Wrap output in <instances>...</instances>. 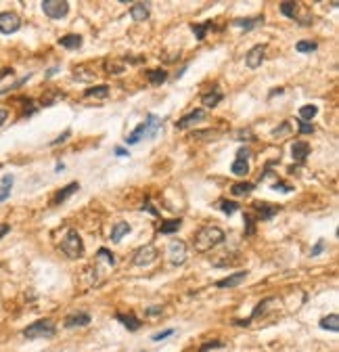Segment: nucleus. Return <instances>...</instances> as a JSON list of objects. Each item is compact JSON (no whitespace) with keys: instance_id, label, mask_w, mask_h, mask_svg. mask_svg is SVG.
Returning a JSON list of instances; mask_svg holds the SVG:
<instances>
[{"instance_id":"nucleus-5","label":"nucleus","mask_w":339,"mask_h":352,"mask_svg":"<svg viewBox=\"0 0 339 352\" xmlns=\"http://www.w3.org/2000/svg\"><path fill=\"white\" fill-rule=\"evenodd\" d=\"M42 11L50 19H63L69 13V3H65V0H44Z\"/></svg>"},{"instance_id":"nucleus-32","label":"nucleus","mask_w":339,"mask_h":352,"mask_svg":"<svg viewBox=\"0 0 339 352\" xmlns=\"http://www.w3.org/2000/svg\"><path fill=\"white\" fill-rule=\"evenodd\" d=\"M11 187H13V176H5L0 182V201H5L11 195Z\"/></svg>"},{"instance_id":"nucleus-35","label":"nucleus","mask_w":339,"mask_h":352,"mask_svg":"<svg viewBox=\"0 0 339 352\" xmlns=\"http://www.w3.org/2000/svg\"><path fill=\"white\" fill-rule=\"evenodd\" d=\"M245 235L247 237H251L253 233H255V218H253V214L251 212H245Z\"/></svg>"},{"instance_id":"nucleus-10","label":"nucleus","mask_w":339,"mask_h":352,"mask_svg":"<svg viewBox=\"0 0 339 352\" xmlns=\"http://www.w3.org/2000/svg\"><path fill=\"white\" fill-rule=\"evenodd\" d=\"M264 55H266V46L264 44H257L253 48H249V52L245 55V63L249 69H257L264 61Z\"/></svg>"},{"instance_id":"nucleus-25","label":"nucleus","mask_w":339,"mask_h":352,"mask_svg":"<svg viewBox=\"0 0 339 352\" xmlns=\"http://www.w3.org/2000/svg\"><path fill=\"white\" fill-rule=\"evenodd\" d=\"M230 172L234 176H247L249 174V164H247L245 159H234L232 166H230Z\"/></svg>"},{"instance_id":"nucleus-37","label":"nucleus","mask_w":339,"mask_h":352,"mask_svg":"<svg viewBox=\"0 0 339 352\" xmlns=\"http://www.w3.org/2000/svg\"><path fill=\"white\" fill-rule=\"evenodd\" d=\"M96 256H98V258H107V262H109L111 266L115 264V254H113V252H109L107 248H101V250L96 252Z\"/></svg>"},{"instance_id":"nucleus-15","label":"nucleus","mask_w":339,"mask_h":352,"mask_svg":"<svg viewBox=\"0 0 339 352\" xmlns=\"http://www.w3.org/2000/svg\"><path fill=\"white\" fill-rule=\"evenodd\" d=\"M203 118H205V112H203V109L191 112V114H187L185 118H180V120L176 122V128H178V130H185V128H189L191 124H195V122H201Z\"/></svg>"},{"instance_id":"nucleus-36","label":"nucleus","mask_w":339,"mask_h":352,"mask_svg":"<svg viewBox=\"0 0 339 352\" xmlns=\"http://www.w3.org/2000/svg\"><path fill=\"white\" fill-rule=\"evenodd\" d=\"M239 208H241V206H239L237 201H220V210H222L224 214H228V216H230V214H234Z\"/></svg>"},{"instance_id":"nucleus-50","label":"nucleus","mask_w":339,"mask_h":352,"mask_svg":"<svg viewBox=\"0 0 339 352\" xmlns=\"http://www.w3.org/2000/svg\"><path fill=\"white\" fill-rule=\"evenodd\" d=\"M9 231H11V227H9V225H0V239H3Z\"/></svg>"},{"instance_id":"nucleus-7","label":"nucleus","mask_w":339,"mask_h":352,"mask_svg":"<svg viewBox=\"0 0 339 352\" xmlns=\"http://www.w3.org/2000/svg\"><path fill=\"white\" fill-rule=\"evenodd\" d=\"M21 28V19L17 13H0V32L3 34H15Z\"/></svg>"},{"instance_id":"nucleus-38","label":"nucleus","mask_w":339,"mask_h":352,"mask_svg":"<svg viewBox=\"0 0 339 352\" xmlns=\"http://www.w3.org/2000/svg\"><path fill=\"white\" fill-rule=\"evenodd\" d=\"M105 69L109 73H119V71H124V65L122 63H113V61H105Z\"/></svg>"},{"instance_id":"nucleus-1","label":"nucleus","mask_w":339,"mask_h":352,"mask_svg":"<svg viewBox=\"0 0 339 352\" xmlns=\"http://www.w3.org/2000/svg\"><path fill=\"white\" fill-rule=\"evenodd\" d=\"M224 241V231L216 225H205L195 233V250L197 252H207L216 248L218 243Z\"/></svg>"},{"instance_id":"nucleus-2","label":"nucleus","mask_w":339,"mask_h":352,"mask_svg":"<svg viewBox=\"0 0 339 352\" xmlns=\"http://www.w3.org/2000/svg\"><path fill=\"white\" fill-rule=\"evenodd\" d=\"M162 128V120L157 118V116H153V114H149L147 116V122H143V124H138L136 126V130L130 134V137L126 139V143L128 145H136L138 141H143V139H153L155 137V132H157Z\"/></svg>"},{"instance_id":"nucleus-34","label":"nucleus","mask_w":339,"mask_h":352,"mask_svg":"<svg viewBox=\"0 0 339 352\" xmlns=\"http://www.w3.org/2000/svg\"><path fill=\"white\" fill-rule=\"evenodd\" d=\"M316 48H318V44L312 42V40H302V42L295 44V50L297 52H312V50H316Z\"/></svg>"},{"instance_id":"nucleus-31","label":"nucleus","mask_w":339,"mask_h":352,"mask_svg":"<svg viewBox=\"0 0 339 352\" xmlns=\"http://www.w3.org/2000/svg\"><path fill=\"white\" fill-rule=\"evenodd\" d=\"M253 191V184L251 182H234L232 187H230V193L232 195H247V193H251Z\"/></svg>"},{"instance_id":"nucleus-41","label":"nucleus","mask_w":339,"mask_h":352,"mask_svg":"<svg viewBox=\"0 0 339 352\" xmlns=\"http://www.w3.org/2000/svg\"><path fill=\"white\" fill-rule=\"evenodd\" d=\"M274 191H285V193H291V184H285V182H274L272 184Z\"/></svg>"},{"instance_id":"nucleus-19","label":"nucleus","mask_w":339,"mask_h":352,"mask_svg":"<svg viewBox=\"0 0 339 352\" xmlns=\"http://www.w3.org/2000/svg\"><path fill=\"white\" fill-rule=\"evenodd\" d=\"M59 44L67 50H75V48H80L82 46V36L80 34H67L63 38H59Z\"/></svg>"},{"instance_id":"nucleus-18","label":"nucleus","mask_w":339,"mask_h":352,"mask_svg":"<svg viewBox=\"0 0 339 352\" xmlns=\"http://www.w3.org/2000/svg\"><path fill=\"white\" fill-rule=\"evenodd\" d=\"M264 23V15H255V17H247V19H234L232 25H237L241 30H251L255 25H262Z\"/></svg>"},{"instance_id":"nucleus-49","label":"nucleus","mask_w":339,"mask_h":352,"mask_svg":"<svg viewBox=\"0 0 339 352\" xmlns=\"http://www.w3.org/2000/svg\"><path fill=\"white\" fill-rule=\"evenodd\" d=\"M7 118H9V112L5 109V107H0V126H3V124L7 122Z\"/></svg>"},{"instance_id":"nucleus-33","label":"nucleus","mask_w":339,"mask_h":352,"mask_svg":"<svg viewBox=\"0 0 339 352\" xmlns=\"http://www.w3.org/2000/svg\"><path fill=\"white\" fill-rule=\"evenodd\" d=\"M212 25H214V23H210V21H207V23H199V25H193L191 30H193V34H195V38H197V40H203V38H205V32L210 30Z\"/></svg>"},{"instance_id":"nucleus-46","label":"nucleus","mask_w":339,"mask_h":352,"mask_svg":"<svg viewBox=\"0 0 339 352\" xmlns=\"http://www.w3.org/2000/svg\"><path fill=\"white\" fill-rule=\"evenodd\" d=\"M323 250H325V241H318L316 246H314V250H312V256H318Z\"/></svg>"},{"instance_id":"nucleus-43","label":"nucleus","mask_w":339,"mask_h":352,"mask_svg":"<svg viewBox=\"0 0 339 352\" xmlns=\"http://www.w3.org/2000/svg\"><path fill=\"white\" fill-rule=\"evenodd\" d=\"M247 157H251V151H249L247 147H241V149L237 151V159H245V161H247Z\"/></svg>"},{"instance_id":"nucleus-45","label":"nucleus","mask_w":339,"mask_h":352,"mask_svg":"<svg viewBox=\"0 0 339 352\" xmlns=\"http://www.w3.org/2000/svg\"><path fill=\"white\" fill-rule=\"evenodd\" d=\"M172 334H174L172 329H168V331H159V334H155V336H153V340H155V342H159V340H164V338H170Z\"/></svg>"},{"instance_id":"nucleus-26","label":"nucleus","mask_w":339,"mask_h":352,"mask_svg":"<svg viewBox=\"0 0 339 352\" xmlns=\"http://www.w3.org/2000/svg\"><path fill=\"white\" fill-rule=\"evenodd\" d=\"M128 233H130V225H128V223H117V225L113 227V231H111V241L117 243V241H122V237L128 235Z\"/></svg>"},{"instance_id":"nucleus-8","label":"nucleus","mask_w":339,"mask_h":352,"mask_svg":"<svg viewBox=\"0 0 339 352\" xmlns=\"http://www.w3.org/2000/svg\"><path fill=\"white\" fill-rule=\"evenodd\" d=\"M153 260H157V250H155L153 246H145V248H138L132 256V262L136 266H147L151 264Z\"/></svg>"},{"instance_id":"nucleus-11","label":"nucleus","mask_w":339,"mask_h":352,"mask_svg":"<svg viewBox=\"0 0 339 352\" xmlns=\"http://www.w3.org/2000/svg\"><path fill=\"white\" fill-rule=\"evenodd\" d=\"M278 306H281V300H278V298H268V300L260 302V304L255 306V310L251 312V319H249V321H253V319H260V317L268 314V312H270V308H276V310H278Z\"/></svg>"},{"instance_id":"nucleus-28","label":"nucleus","mask_w":339,"mask_h":352,"mask_svg":"<svg viewBox=\"0 0 339 352\" xmlns=\"http://www.w3.org/2000/svg\"><path fill=\"white\" fill-rule=\"evenodd\" d=\"M109 95V86L107 84H101V86H92V88H88L86 92H84V97L86 99H90V97H96V99H105Z\"/></svg>"},{"instance_id":"nucleus-47","label":"nucleus","mask_w":339,"mask_h":352,"mask_svg":"<svg viewBox=\"0 0 339 352\" xmlns=\"http://www.w3.org/2000/svg\"><path fill=\"white\" fill-rule=\"evenodd\" d=\"M69 134H71V132L67 130L65 134H61V137H59V139H55V141H53V143H50V145H61V143H63L65 139H69Z\"/></svg>"},{"instance_id":"nucleus-40","label":"nucleus","mask_w":339,"mask_h":352,"mask_svg":"<svg viewBox=\"0 0 339 352\" xmlns=\"http://www.w3.org/2000/svg\"><path fill=\"white\" fill-rule=\"evenodd\" d=\"M297 130H300L302 134H312V132H314V126L308 124V122H300V124H297Z\"/></svg>"},{"instance_id":"nucleus-52","label":"nucleus","mask_w":339,"mask_h":352,"mask_svg":"<svg viewBox=\"0 0 339 352\" xmlns=\"http://www.w3.org/2000/svg\"><path fill=\"white\" fill-rule=\"evenodd\" d=\"M115 155H128V151H126V149H119V147H117V149H115Z\"/></svg>"},{"instance_id":"nucleus-27","label":"nucleus","mask_w":339,"mask_h":352,"mask_svg":"<svg viewBox=\"0 0 339 352\" xmlns=\"http://www.w3.org/2000/svg\"><path fill=\"white\" fill-rule=\"evenodd\" d=\"M316 114H318V107H316V105H304L302 109H300V118H302L304 122H308V124L316 118Z\"/></svg>"},{"instance_id":"nucleus-17","label":"nucleus","mask_w":339,"mask_h":352,"mask_svg":"<svg viewBox=\"0 0 339 352\" xmlns=\"http://www.w3.org/2000/svg\"><path fill=\"white\" fill-rule=\"evenodd\" d=\"M77 189H80V184H77V182H69L67 187H63V189H59V191H57V195L53 197V206H59V203H63L71 193H75L77 191Z\"/></svg>"},{"instance_id":"nucleus-3","label":"nucleus","mask_w":339,"mask_h":352,"mask_svg":"<svg viewBox=\"0 0 339 352\" xmlns=\"http://www.w3.org/2000/svg\"><path fill=\"white\" fill-rule=\"evenodd\" d=\"M61 252L69 258V260H77V258H82L84 254V243H82V237L77 235L75 229H69L65 239L61 241Z\"/></svg>"},{"instance_id":"nucleus-13","label":"nucleus","mask_w":339,"mask_h":352,"mask_svg":"<svg viewBox=\"0 0 339 352\" xmlns=\"http://www.w3.org/2000/svg\"><path fill=\"white\" fill-rule=\"evenodd\" d=\"M291 155H293V159L297 161V164H304V161L308 159V155H310V145L306 141H295L293 147H291Z\"/></svg>"},{"instance_id":"nucleus-29","label":"nucleus","mask_w":339,"mask_h":352,"mask_svg":"<svg viewBox=\"0 0 339 352\" xmlns=\"http://www.w3.org/2000/svg\"><path fill=\"white\" fill-rule=\"evenodd\" d=\"M220 101H222V92H218V90L207 92V95H203V97H201V103H203L205 107H212V109H214V107H216Z\"/></svg>"},{"instance_id":"nucleus-21","label":"nucleus","mask_w":339,"mask_h":352,"mask_svg":"<svg viewBox=\"0 0 339 352\" xmlns=\"http://www.w3.org/2000/svg\"><path fill=\"white\" fill-rule=\"evenodd\" d=\"M180 225H182V220H180V218H172V220H162V223H159V227H157V231H159L162 235L178 233Z\"/></svg>"},{"instance_id":"nucleus-16","label":"nucleus","mask_w":339,"mask_h":352,"mask_svg":"<svg viewBox=\"0 0 339 352\" xmlns=\"http://www.w3.org/2000/svg\"><path fill=\"white\" fill-rule=\"evenodd\" d=\"M117 321L124 323L130 331H138L141 329V319L136 314H132V312H128V314L126 312H117Z\"/></svg>"},{"instance_id":"nucleus-6","label":"nucleus","mask_w":339,"mask_h":352,"mask_svg":"<svg viewBox=\"0 0 339 352\" xmlns=\"http://www.w3.org/2000/svg\"><path fill=\"white\" fill-rule=\"evenodd\" d=\"M168 258L176 266L178 264H185V260H187V243L180 241V239L170 241V246H168Z\"/></svg>"},{"instance_id":"nucleus-44","label":"nucleus","mask_w":339,"mask_h":352,"mask_svg":"<svg viewBox=\"0 0 339 352\" xmlns=\"http://www.w3.org/2000/svg\"><path fill=\"white\" fill-rule=\"evenodd\" d=\"M222 346H224L222 342H207L205 346H201V352H207L210 348H222Z\"/></svg>"},{"instance_id":"nucleus-23","label":"nucleus","mask_w":339,"mask_h":352,"mask_svg":"<svg viewBox=\"0 0 339 352\" xmlns=\"http://www.w3.org/2000/svg\"><path fill=\"white\" fill-rule=\"evenodd\" d=\"M147 78H149V82L151 84H155V86H159V84H164L166 80H168V71L166 69H149L147 71Z\"/></svg>"},{"instance_id":"nucleus-42","label":"nucleus","mask_w":339,"mask_h":352,"mask_svg":"<svg viewBox=\"0 0 339 352\" xmlns=\"http://www.w3.org/2000/svg\"><path fill=\"white\" fill-rule=\"evenodd\" d=\"M237 139H241V141H243V139L255 141V137H253V132H251V130H239V132H237Z\"/></svg>"},{"instance_id":"nucleus-12","label":"nucleus","mask_w":339,"mask_h":352,"mask_svg":"<svg viewBox=\"0 0 339 352\" xmlns=\"http://www.w3.org/2000/svg\"><path fill=\"white\" fill-rule=\"evenodd\" d=\"M247 277H249L247 270H241V273H234V275H230V277H226V279H220V281L216 283V287H220V289H226V287H237V285H241Z\"/></svg>"},{"instance_id":"nucleus-14","label":"nucleus","mask_w":339,"mask_h":352,"mask_svg":"<svg viewBox=\"0 0 339 352\" xmlns=\"http://www.w3.org/2000/svg\"><path fill=\"white\" fill-rule=\"evenodd\" d=\"M90 323V314L88 312H75V314H69L65 319V327L67 329H73V327H84V325Z\"/></svg>"},{"instance_id":"nucleus-51","label":"nucleus","mask_w":339,"mask_h":352,"mask_svg":"<svg viewBox=\"0 0 339 352\" xmlns=\"http://www.w3.org/2000/svg\"><path fill=\"white\" fill-rule=\"evenodd\" d=\"M145 208H147V210H149V212H151V214H153V216H159V212H157V210H155V208H153V206H151V203H149V201H147V203H145Z\"/></svg>"},{"instance_id":"nucleus-20","label":"nucleus","mask_w":339,"mask_h":352,"mask_svg":"<svg viewBox=\"0 0 339 352\" xmlns=\"http://www.w3.org/2000/svg\"><path fill=\"white\" fill-rule=\"evenodd\" d=\"M94 76H96L94 69L84 67V65L73 69V80H77V82H90V80H94Z\"/></svg>"},{"instance_id":"nucleus-9","label":"nucleus","mask_w":339,"mask_h":352,"mask_svg":"<svg viewBox=\"0 0 339 352\" xmlns=\"http://www.w3.org/2000/svg\"><path fill=\"white\" fill-rule=\"evenodd\" d=\"M251 208L257 214V218H262V220L274 218V216L278 214V210H281V206H272V203H266V201H253Z\"/></svg>"},{"instance_id":"nucleus-22","label":"nucleus","mask_w":339,"mask_h":352,"mask_svg":"<svg viewBox=\"0 0 339 352\" xmlns=\"http://www.w3.org/2000/svg\"><path fill=\"white\" fill-rule=\"evenodd\" d=\"M130 15H132L134 21H145V19H149V5H145V3L132 5V9H130Z\"/></svg>"},{"instance_id":"nucleus-4","label":"nucleus","mask_w":339,"mask_h":352,"mask_svg":"<svg viewBox=\"0 0 339 352\" xmlns=\"http://www.w3.org/2000/svg\"><path fill=\"white\" fill-rule=\"evenodd\" d=\"M55 323L50 319H40L36 323H32L30 327L23 329V336L28 340H36V338H53L55 336Z\"/></svg>"},{"instance_id":"nucleus-39","label":"nucleus","mask_w":339,"mask_h":352,"mask_svg":"<svg viewBox=\"0 0 339 352\" xmlns=\"http://www.w3.org/2000/svg\"><path fill=\"white\" fill-rule=\"evenodd\" d=\"M289 130H291L289 122H283V124H281V128H274V130H272V137H283V134H287Z\"/></svg>"},{"instance_id":"nucleus-48","label":"nucleus","mask_w":339,"mask_h":352,"mask_svg":"<svg viewBox=\"0 0 339 352\" xmlns=\"http://www.w3.org/2000/svg\"><path fill=\"white\" fill-rule=\"evenodd\" d=\"M147 314H149V317H155V314H162V306H151V308L147 310Z\"/></svg>"},{"instance_id":"nucleus-30","label":"nucleus","mask_w":339,"mask_h":352,"mask_svg":"<svg viewBox=\"0 0 339 352\" xmlns=\"http://www.w3.org/2000/svg\"><path fill=\"white\" fill-rule=\"evenodd\" d=\"M278 9L285 17H291V19H295L300 15V5H295V3H281Z\"/></svg>"},{"instance_id":"nucleus-24","label":"nucleus","mask_w":339,"mask_h":352,"mask_svg":"<svg viewBox=\"0 0 339 352\" xmlns=\"http://www.w3.org/2000/svg\"><path fill=\"white\" fill-rule=\"evenodd\" d=\"M321 327L323 329H329V331H337L339 329V317H337V312H331V314L323 317L321 319Z\"/></svg>"}]
</instances>
